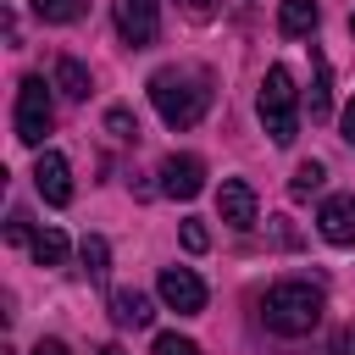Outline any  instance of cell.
<instances>
[{"label":"cell","mask_w":355,"mask_h":355,"mask_svg":"<svg viewBox=\"0 0 355 355\" xmlns=\"http://www.w3.org/2000/svg\"><path fill=\"white\" fill-rule=\"evenodd\" d=\"M150 100H155V111H161L166 128H194L205 116V105H211V83H205V72L161 67L150 78Z\"/></svg>","instance_id":"obj_1"},{"label":"cell","mask_w":355,"mask_h":355,"mask_svg":"<svg viewBox=\"0 0 355 355\" xmlns=\"http://www.w3.org/2000/svg\"><path fill=\"white\" fill-rule=\"evenodd\" d=\"M322 288L316 283H300V277H283V283H272L266 288V300H261V316H266V327L272 333H283V338H305L316 322H322Z\"/></svg>","instance_id":"obj_2"},{"label":"cell","mask_w":355,"mask_h":355,"mask_svg":"<svg viewBox=\"0 0 355 355\" xmlns=\"http://www.w3.org/2000/svg\"><path fill=\"white\" fill-rule=\"evenodd\" d=\"M261 128L272 133V144H294L300 133V89H294V72L288 67H272L261 78Z\"/></svg>","instance_id":"obj_3"},{"label":"cell","mask_w":355,"mask_h":355,"mask_svg":"<svg viewBox=\"0 0 355 355\" xmlns=\"http://www.w3.org/2000/svg\"><path fill=\"white\" fill-rule=\"evenodd\" d=\"M50 122H55V111H50V89H44V78H22V83H17V139L39 150L44 133H50Z\"/></svg>","instance_id":"obj_4"},{"label":"cell","mask_w":355,"mask_h":355,"mask_svg":"<svg viewBox=\"0 0 355 355\" xmlns=\"http://www.w3.org/2000/svg\"><path fill=\"white\" fill-rule=\"evenodd\" d=\"M111 17H116V33L133 50L155 44V33H161V6L155 0H111Z\"/></svg>","instance_id":"obj_5"},{"label":"cell","mask_w":355,"mask_h":355,"mask_svg":"<svg viewBox=\"0 0 355 355\" xmlns=\"http://www.w3.org/2000/svg\"><path fill=\"white\" fill-rule=\"evenodd\" d=\"M155 288H161V305L178 311V316H200V311H205V283H200L189 266H166Z\"/></svg>","instance_id":"obj_6"},{"label":"cell","mask_w":355,"mask_h":355,"mask_svg":"<svg viewBox=\"0 0 355 355\" xmlns=\"http://www.w3.org/2000/svg\"><path fill=\"white\" fill-rule=\"evenodd\" d=\"M33 189H39L44 205H67V200H72V166H67L61 150H39V161H33Z\"/></svg>","instance_id":"obj_7"},{"label":"cell","mask_w":355,"mask_h":355,"mask_svg":"<svg viewBox=\"0 0 355 355\" xmlns=\"http://www.w3.org/2000/svg\"><path fill=\"white\" fill-rule=\"evenodd\" d=\"M205 189V161L200 155H166L161 161V194L166 200H194Z\"/></svg>","instance_id":"obj_8"},{"label":"cell","mask_w":355,"mask_h":355,"mask_svg":"<svg viewBox=\"0 0 355 355\" xmlns=\"http://www.w3.org/2000/svg\"><path fill=\"white\" fill-rule=\"evenodd\" d=\"M216 211H222V222H227V227H239V233H250V227H255V216H261L255 189H250L244 178H227V183L216 189Z\"/></svg>","instance_id":"obj_9"},{"label":"cell","mask_w":355,"mask_h":355,"mask_svg":"<svg viewBox=\"0 0 355 355\" xmlns=\"http://www.w3.org/2000/svg\"><path fill=\"white\" fill-rule=\"evenodd\" d=\"M316 227L327 244H355V194H327L316 211Z\"/></svg>","instance_id":"obj_10"},{"label":"cell","mask_w":355,"mask_h":355,"mask_svg":"<svg viewBox=\"0 0 355 355\" xmlns=\"http://www.w3.org/2000/svg\"><path fill=\"white\" fill-rule=\"evenodd\" d=\"M111 322H116V327H150V322H155V305H150L139 288H116V294H111Z\"/></svg>","instance_id":"obj_11"},{"label":"cell","mask_w":355,"mask_h":355,"mask_svg":"<svg viewBox=\"0 0 355 355\" xmlns=\"http://www.w3.org/2000/svg\"><path fill=\"white\" fill-rule=\"evenodd\" d=\"M316 0H283V11H277V28H283V39H305L311 28H316Z\"/></svg>","instance_id":"obj_12"},{"label":"cell","mask_w":355,"mask_h":355,"mask_svg":"<svg viewBox=\"0 0 355 355\" xmlns=\"http://www.w3.org/2000/svg\"><path fill=\"white\" fill-rule=\"evenodd\" d=\"M55 89H61L67 100H89V67L72 61V55H61V61H55Z\"/></svg>","instance_id":"obj_13"},{"label":"cell","mask_w":355,"mask_h":355,"mask_svg":"<svg viewBox=\"0 0 355 355\" xmlns=\"http://www.w3.org/2000/svg\"><path fill=\"white\" fill-rule=\"evenodd\" d=\"M28 244H33V261H39V266H61V261H67V233H61V227H39Z\"/></svg>","instance_id":"obj_14"},{"label":"cell","mask_w":355,"mask_h":355,"mask_svg":"<svg viewBox=\"0 0 355 355\" xmlns=\"http://www.w3.org/2000/svg\"><path fill=\"white\" fill-rule=\"evenodd\" d=\"M78 261H83V272H89L94 283H105V272H111V244H105L100 233H89V239L78 244Z\"/></svg>","instance_id":"obj_15"},{"label":"cell","mask_w":355,"mask_h":355,"mask_svg":"<svg viewBox=\"0 0 355 355\" xmlns=\"http://www.w3.org/2000/svg\"><path fill=\"white\" fill-rule=\"evenodd\" d=\"M305 105H311V122H327L333 116V89H327V61L322 55H316V78H311V100Z\"/></svg>","instance_id":"obj_16"},{"label":"cell","mask_w":355,"mask_h":355,"mask_svg":"<svg viewBox=\"0 0 355 355\" xmlns=\"http://www.w3.org/2000/svg\"><path fill=\"white\" fill-rule=\"evenodd\" d=\"M322 183H327V166H322V161H300L294 178H288V194H294V200H311Z\"/></svg>","instance_id":"obj_17"},{"label":"cell","mask_w":355,"mask_h":355,"mask_svg":"<svg viewBox=\"0 0 355 355\" xmlns=\"http://www.w3.org/2000/svg\"><path fill=\"white\" fill-rule=\"evenodd\" d=\"M33 17L39 22H78L83 17V0H33Z\"/></svg>","instance_id":"obj_18"},{"label":"cell","mask_w":355,"mask_h":355,"mask_svg":"<svg viewBox=\"0 0 355 355\" xmlns=\"http://www.w3.org/2000/svg\"><path fill=\"white\" fill-rule=\"evenodd\" d=\"M105 133H111V139H122V144H133V139H139V122H133L122 105H111V111H105Z\"/></svg>","instance_id":"obj_19"},{"label":"cell","mask_w":355,"mask_h":355,"mask_svg":"<svg viewBox=\"0 0 355 355\" xmlns=\"http://www.w3.org/2000/svg\"><path fill=\"white\" fill-rule=\"evenodd\" d=\"M155 355H200V344L183 333H155Z\"/></svg>","instance_id":"obj_20"},{"label":"cell","mask_w":355,"mask_h":355,"mask_svg":"<svg viewBox=\"0 0 355 355\" xmlns=\"http://www.w3.org/2000/svg\"><path fill=\"white\" fill-rule=\"evenodd\" d=\"M205 244H211V233H205L200 222H183V250H194V255H200Z\"/></svg>","instance_id":"obj_21"},{"label":"cell","mask_w":355,"mask_h":355,"mask_svg":"<svg viewBox=\"0 0 355 355\" xmlns=\"http://www.w3.org/2000/svg\"><path fill=\"white\" fill-rule=\"evenodd\" d=\"M338 128H344V144H349V150H355V100H349V105H344V116H338Z\"/></svg>","instance_id":"obj_22"},{"label":"cell","mask_w":355,"mask_h":355,"mask_svg":"<svg viewBox=\"0 0 355 355\" xmlns=\"http://www.w3.org/2000/svg\"><path fill=\"white\" fill-rule=\"evenodd\" d=\"M6 239L22 244V239H28V216H11V222H6Z\"/></svg>","instance_id":"obj_23"},{"label":"cell","mask_w":355,"mask_h":355,"mask_svg":"<svg viewBox=\"0 0 355 355\" xmlns=\"http://www.w3.org/2000/svg\"><path fill=\"white\" fill-rule=\"evenodd\" d=\"M183 11H189V17H194V22H205V17H211V11H216V6H211V0H183Z\"/></svg>","instance_id":"obj_24"},{"label":"cell","mask_w":355,"mask_h":355,"mask_svg":"<svg viewBox=\"0 0 355 355\" xmlns=\"http://www.w3.org/2000/svg\"><path fill=\"white\" fill-rule=\"evenodd\" d=\"M28 355H67V344H61V338H39Z\"/></svg>","instance_id":"obj_25"},{"label":"cell","mask_w":355,"mask_h":355,"mask_svg":"<svg viewBox=\"0 0 355 355\" xmlns=\"http://www.w3.org/2000/svg\"><path fill=\"white\" fill-rule=\"evenodd\" d=\"M327 355H349V338H344V333H333V338H327Z\"/></svg>","instance_id":"obj_26"},{"label":"cell","mask_w":355,"mask_h":355,"mask_svg":"<svg viewBox=\"0 0 355 355\" xmlns=\"http://www.w3.org/2000/svg\"><path fill=\"white\" fill-rule=\"evenodd\" d=\"M100 355H128V349H116V344H105V349H100Z\"/></svg>","instance_id":"obj_27"},{"label":"cell","mask_w":355,"mask_h":355,"mask_svg":"<svg viewBox=\"0 0 355 355\" xmlns=\"http://www.w3.org/2000/svg\"><path fill=\"white\" fill-rule=\"evenodd\" d=\"M349 28H355V17H349Z\"/></svg>","instance_id":"obj_28"},{"label":"cell","mask_w":355,"mask_h":355,"mask_svg":"<svg viewBox=\"0 0 355 355\" xmlns=\"http://www.w3.org/2000/svg\"><path fill=\"white\" fill-rule=\"evenodd\" d=\"M6 355H11V349H6Z\"/></svg>","instance_id":"obj_29"}]
</instances>
